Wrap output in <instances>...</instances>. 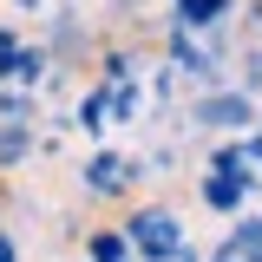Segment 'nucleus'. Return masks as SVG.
<instances>
[{
    "instance_id": "1",
    "label": "nucleus",
    "mask_w": 262,
    "mask_h": 262,
    "mask_svg": "<svg viewBox=\"0 0 262 262\" xmlns=\"http://www.w3.org/2000/svg\"><path fill=\"white\" fill-rule=\"evenodd\" d=\"M131 236H138V249H144V256H177V249H184V236H177V223H170L164 210L131 216Z\"/></svg>"
},
{
    "instance_id": "2",
    "label": "nucleus",
    "mask_w": 262,
    "mask_h": 262,
    "mask_svg": "<svg viewBox=\"0 0 262 262\" xmlns=\"http://www.w3.org/2000/svg\"><path fill=\"white\" fill-rule=\"evenodd\" d=\"M236 196H243V177H236V184H229V177H210V203H216V210H229Z\"/></svg>"
},
{
    "instance_id": "3",
    "label": "nucleus",
    "mask_w": 262,
    "mask_h": 262,
    "mask_svg": "<svg viewBox=\"0 0 262 262\" xmlns=\"http://www.w3.org/2000/svg\"><path fill=\"white\" fill-rule=\"evenodd\" d=\"M0 262H13V256H7V243H0Z\"/></svg>"
}]
</instances>
